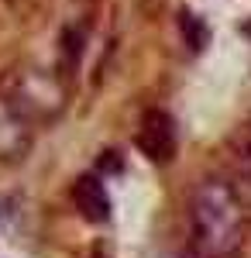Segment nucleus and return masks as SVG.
Returning <instances> with one entry per match:
<instances>
[{
  "mask_svg": "<svg viewBox=\"0 0 251 258\" xmlns=\"http://www.w3.org/2000/svg\"><path fill=\"white\" fill-rule=\"evenodd\" d=\"M190 224H193L196 248L203 255H231L244 234V210L237 193L224 179H203L190 197Z\"/></svg>",
  "mask_w": 251,
  "mask_h": 258,
  "instance_id": "obj_1",
  "label": "nucleus"
},
{
  "mask_svg": "<svg viewBox=\"0 0 251 258\" xmlns=\"http://www.w3.org/2000/svg\"><path fill=\"white\" fill-rule=\"evenodd\" d=\"M4 103L18 114L24 124H41L52 120L66 103V93L52 76L41 69H18L4 80Z\"/></svg>",
  "mask_w": 251,
  "mask_h": 258,
  "instance_id": "obj_2",
  "label": "nucleus"
},
{
  "mask_svg": "<svg viewBox=\"0 0 251 258\" xmlns=\"http://www.w3.org/2000/svg\"><path fill=\"white\" fill-rule=\"evenodd\" d=\"M138 148L152 162H169L175 155V127L165 110H148L138 127Z\"/></svg>",
  "mask_w": 251,
  "mask_h": 258,
  "instance_id": "obj_3",
  "label": "nucleus"
},
{
  "mask_svg": "<svg viewBox=\"0 0 251 258\" xmlns=\"http://www.w3.org/2000/svg\"><path fill=\"white\" fill-rule=\"evenodd\" d=\"M73 200H76L79 214H83L86 220H93V224H103V220L110 217V197H107V189H103V182H100L97 176L76 179Z\"/></svg>",
  "mask_w": 251,
  "mask_h": 258,
  "instance_id": "obj_4",
  "label": "nucleus"
},
{
  "mask_svg": "<svg viewBox=\"0 0 251 258\" xmlns=\"http://www.w3.org/2000/svg\"><path fill=\"white\" fill-rule=\"evenodd\" d=\"M237 159H241L244 169H251V124L244 127V135H241V155H237Z\"/></svg>",
  "mask_w": 251,
  "mask_h": 258,
  "instance_id": "obj_5",
  "label": "nucleus"
}]
</instances>
